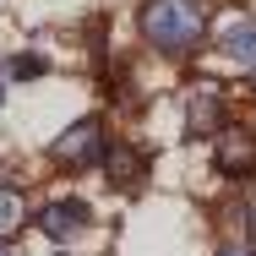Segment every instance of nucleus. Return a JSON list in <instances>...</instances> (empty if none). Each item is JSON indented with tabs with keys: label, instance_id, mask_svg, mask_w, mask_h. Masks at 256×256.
Segmentation results:
<instances>
[{
	"label": "nucleus",
	"instance_id": "f257e3e1",
	"mask_svg": "<svg viewBox=\"0 0 256 256\" xmlns=\"http://www.w3.org/2000/svg\"><path fill=\"white\" fill-rule=\"evenodd\" d=\"M136 28H142V44L153 54L186 60L207 38V6L202 0H142L136 6Z\"/></svg>",
	"mask_w": 256,
	"mask_h": 256
},
{
	"label": "nucleus",
	"instance_id": "f03ea898",
	"mask_svg": "<svg viewBox=\"0 0 256 256\" xmlns=\"http://www.w3.org/2000/svg\"><path fill=\"white\" fill-rule=\"evenodd\" d=\"M104 153H109V131H104L98 114L66 126V131L54 136V148H50V158L60 169H93V164H104Z\"/></svg>",
	"mask_w": 256,
	"mask_h": 256
},
{
	"label": "nucleus",
	"instance_id": "7ed1b4c3",
	"mask_svg": "<svg viewBox=\"0 0 256 256\" xmlns=\"http://www.w3.org/2000/svg\"><path fill=\"white\" fill-rule=\"evenodd\" d=\"M212 169L224 180H246L256 174V131L251 126H224L212 136Z\"/></svg>",
	"mask_w": 256,
	"mask_h": 256
},
{
	"label": "nucleus",
	"instance_id": "20e7f679",
	"mask_svg": "<svg viewBox=\"0 0 256 256\" xmlns=\"http://www.w3.org/2000/svg\"><path fill=\"white\" fill-rule=\"evenodd\" d=\"M50 240H60V246H71L76 234H88V224H93V207L82 202V196H60V202H44L38 207V218H33Z\"/></svg>",
	"mask_w": 256,
	"mask_h": 256
},
{
	"label": "nucleus",
	"instance_id": "39448f33",
	"mask_svg": "<svg viewBox=\"0 0 256 256\" xmlns=\"http://www.w3.org/2000/svg\"><path fill=\"white\" fill-rule=\"evenodd\" d=\"M224 126H229L224 88H218V82H196L191 98H186V131H191V136H218Z\"/></svg>",
	"mask_w": 256,
	"mask_h": 256
},
{
	"label": "nucleus",
	"instance_id": "423d86ee",
	"mask_svg": "<svg viewBox=\"0 0 256 256\" xmlns=\"http://www.w3.org/2000/svg\"><path fill=\"white\" fill-rule=\"evenodd\" d=\"M104 174H109V186L136 191V186L148 180V153H142V148H131V142H114V148L104 153Z\"/></svg>",
	"mask_w": 256,
	"mask_h": 256
},
{
	"label": "nucleus",
	"instance_id": "0eeeda50",
	"mask_svg": "<svg viewBox=\"0 0 256 256\" xmlns=\"http://www.w3.org/2000/svg\"><path fill=\"white\" fill-rule=\"evenodd\" d=\"M218 54L229 60V66H240V71H256V22H229L224 33H218Z\"/></svg>",
	"mask_w": 256,
	"mask_h": 256
},
{
	"label": "nucleus",
	"instance_id": "6e6552de",
	"mask_svg": "<svg viewBox=\"0 0 256 256\" xmlns=\"http://www.w3.org/2000/svg\"><path fill=\"white\" fill-rule=\"evenodd\" d=\"M22 224H28V196H22L11 180H0V246H6Z\"/></svg>",
	"mask_w": 256,
	"mask_h": 256
},
{
	"label": "nucleus",
	"instance_id": "1a4fd4ad",
	"mask_svg": "<svg viewBox=\"0 0 256 256\" xmlns=\"http://www.w3.org/2000/svg\"><path fill=\"white\" fill-rule=\"evenodd\" d=\"M44 71H50V60H44L38 50H22V54H11V76H16V82H28V76H44Z\"/></svg>",
	"mask_w": 256,
	"mask_h": 256
},
{
	"label": "nucleus",
	"instance_id": "9d476101",
	"mask_svg": "<svg viewBox=\"0 0 256 256\" xmlns=\"http://www.w3.org/2000/svg\"><path fill=\"white\" fill-rule=\"evenodd\" d=\"M212 256H256V246H251V240H224Z\"/></svg>",
	"mask_w": 256,
	"mask_h": 256
},
{
	"label": "nucleus",
	"instance_id": "9b49d317",
	"mask_svg": "<svg viewBox=\"0 0 256 256\" xmlns=\"http://www.w3.org/2000/svg\"><path fill=\"white\" fill-rule=\"evenodd\" d=\"M0 256H11V251H6V246H0Z\"/></svg>",
	"mask_w": 256,
	"mask_h": 256
},
{
	"label": "nucleus",
	"instance_id": "f8f14e48",
	"mask_svg": "<svg viewBox=\"0 0 256 256\" xmlns=\"http://www.w3.org/2000/svg\"><path fill=\"white\" fill-rule=\"evenodd\" d=\"M251 98H256V82H251Z\"/></svg>",
	"mask_w": 256,
	"mask_h": 256
},
{
	"label": "nucleus",
	"instance_id": "ddd939ff",
	"mask_svg": "<svg viewBox=\"0 0 256 256\" xmlns=\"http://www.w3.org/2000/svg\"><path fill=\"white\" fill-rule=\"evenodd\" d=\"M0 98H6V88H0Z\"/></svg>",
	"mask_w": 256,
	"mask_h": 256
}]
</instances>
